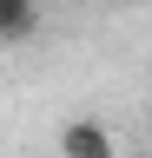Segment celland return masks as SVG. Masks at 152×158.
Segmentation results:
<instances>
[{"mask_svg":"<svg viewBox=\"0 0 152 158\" xmlns=\"http://www.w3.org/2000/svg\"><path fill=\"white\" fill-rule=\"evenodd\" d=\"M60 158H119V138L99 118H66L60 125Z\"/></svg>","mask_w":152,"mask_h":158,"instance_id":"obj_1","label":"cell"},{"mask_svg":"<svg viewBox=\"0 0 152 158\" xmlns=\"http://www.w3.org/2000/svg\"><path fill=\"white\" fill-rule=\"evenodd\" d=\"M40 33V0H0V46H27Z\"/></svg>","mask_w":152,"mask_h":158,"instance_id":"obj_2","label":"cell"}]
</instances>
